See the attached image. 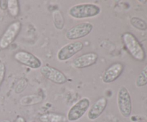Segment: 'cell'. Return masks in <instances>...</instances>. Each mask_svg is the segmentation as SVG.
I'll return each instance as SVG.
<instances>
[{"label":"cell","instance_id":"cell-1","mask_svg":"<svg viewBox=\"0 0 147 122\" xmlns=\"http://www.w3.org/2000/svg\"><path fill=\"white\" fill-rule=\"evenodd\" d=\"M101 12L99 5L92 3H83L72 6L68 9V14L76 20L92 18L98 15Z\"/></svg>","mask_w":147,"mask_h":122},{"label":"cell","instance_id":"cell-2","mask_svg":"<svg viewBox=\"0 0 147 122\" xmlns=\"http://www.w3.org/2000/svg\"><path fill=\"white\" fill-rule=\"evenodd\" d=\"M124 45L131 55L136 60L142 62L146 58V53L143 46L132 33L125 32L122 35Z\"/></svg>","mask_w":147,"mask_h":122},{"label":"cell","instance_id":"cell-3","mask_svg":"<svg viewBox=\"0 0 147 122\" xmlns=\"http://www.w3.org/2000/svg\"><path fill=\"white\" fill-rule=\"evenodd\" d=\"M90 106V100L88 98L83 97L75 103L69 109L66 118L67 121L75 122L81 119L87 113Z\"/></svg>","mask_w":147,"mask_h":122},{"label":"cell","instance_id":"cell-4","mask_svg":"<svg viewBox=\"0 0 147 122\" xmlns=\"http://www.w3.org/2000/svg\"><path fill=\"white\" fill-rule=\"evenodd\" d=\"M117 105L121 115L129 118L132 112L131 97L128 89L124 86L119 88L117 93Z\"/></svg>","mask_w":147,"mask_h":122},{"label":"cell","instance_id":"cell-5","mask_svg":"<svg viewBox=\"0 0 147 122\" xmlns=\"http://www.w3.org/2000/svg\"><path fill=\"white\" fill-rule=\"evenodd\" d=\"M22 24L20 21H16L7 27L0 38V48L2 50L8 48L15 40L21 30Z\"/></svg>","mask_w":147,"mask_h":122},{"label":"cell","instance_id":"cell-6","mask_svg":"<svg viewBox=\"0 0 147 122\" xmlns=\"http://www.w3.org/2000/svg\"><path fill=\"white\" fill-rule=\"evenodd\" d=\"M84 44L80 41H75L67 43L57 51V59L60 62H65L70 60L75 55L81 51Z\"/></svg>","mask_w":147,"mask_h":122},{"label":"cell","instance_id":"cell-7","mask_svg":"<svg viewBox=\"0 0 147 122\" xmlns=\"http://www.w3.org/2000/svg\"><path fill=\"white\" fill-rule=\"evenodd\" d=\"M93 29V24L92 23L86 22L80 24L70 27L65 33V37L68 40H77L83 38L88 35Z\"/></svg>","mask_w":147,"mask_h":122},{"label":"cell","instance_id":"cell-8","mask_svg":"<svg viewBox=\"0 0 147 122\" xmlns=\"http://www.w3.org/2000/svg\"><path fill=\"white\" fill-rule=\"evenodd\" d=\"M14 58L20 64L31 69H38L42 67V61L37 56L29 52L20 50L14 55Z\"/></svg>","mask_w":147,"mask_h":122},{"label":"cell","instance_id":"cell-9","mask_svg":"<svg viewBox=\"0 0 147 122\" xmlns=\"http://www.w3.org/2000/svg\"><path fill=\"white\" fill-rule=\"evenodd\" d=\"M40 73L46 79L57 85L65 84L67 81V78L65 75L53 66H42L40 67Z\"/></svg>","mask_w":147,"mask_h":122},{"label":"cell","instance_id":"cell-10","mask_svg":"<svg viewBox=\"0 0 147 122\" xmlns=\"http://www.w3.org/2000/svg\"><path fill=\"white\" fill-rule=\"evenodd\" d=\"M124 70V65L121 63H116L109 66L102 75V81L104 83H111L117 80Z\"/></svg>","mask_w":147,"mask_h":122},{"label":"cell","instance_id":"cell-11","mask_svg":"<svg viewBox=\"0 0 147 122\" xmlns=\"http://www.w3.org/2000/svg\"><path fill=\"white\" fill-rule=\"evenodd\" d=\"M98 54L96 53H88L76 57L72 63L73 67L77 69H83L90 67L96 64L98 60Z\"/></svg>","mask_w":147,"mask_h":122},{"label":"cell","instance_id":"cell-12","mask_svg":"<svg viewBox=\"0 0 147 122\" xmlns=\"http://www.w3.org/2000/svg\"><path fill=\"white\" fill-rule=\"evenodd\" d=\"M108 105V100L105 97L98 99L90 108L87 113V117L89 120L95 121L98 119L106 109Z\"/></svg>","mask_w":147,"mask_h":122},{"label":"cell","instance_id":"cell-13","mask_svg":"<svg viewBox=\"0 0 147 122\" xmlns=\"http://www.w3.org/2000/svg\"><path fill=\"white\" fill-rule=\"evenodd\" d=\"M41 122H67V118L64 115L57 113H44L39 118Z\"/></svg>","mask_w":147,"mask_h":122},{"label":"cell","instance_id":"cell-14","mask_svg":"<svg viewBox=\"0 0 147 122\" xmlns=\"http://www.w3.org/2000/svg\"><path fill=\"white\" fill-rule=\"evenodd\" d=\"M53 24L57 30H63L64 27V17L60 10H55L53 12Z\"/></svg>","mask_w":147,"mask_h":122},{"label":"cell","instance_id":"cell-15","mask_svg":"<svg viewBox=\"0 0 147 122\" xmlns=\"http://www.w3.org/2000/svg\"><path fill=\"white\" fill-rule=\"evenodd\" d=\"M43 98L37 95H30L29 96H24L20 100V103L22 106H30V105L36 104L40 103L42 100Z\"/></svg>","mask_w":147,"mask_h":122},{"label":"cell","instance_id":"cell-16","mask_svg":"<svg viewBox=\"0 0 147 122\" xmlns=\"http://www.w3.org/2000/svg\"><path fill=\"white\" fill-rule=\"evenodd\" d=\"M7 9L10 15L16 17L20 14V4L17 0H8L7 1Z\"/></svg>","mask_w":147,"mask_h":122},{"label":"cell","instance_id":"cell-17","mask_svg":"<svg viewBox=\"0 0 147 122\" xmlns=\"http://www.w3.org/2000/svg\"><path fill=\"white\" fill-rule=\"evenodd\" d=\"M135 84L138 88L144 87L147 85V64L139 73V75L136 78Z\"/></svg>","mask_w":147,"mask_h":122},{"label":"cell","instance_id":"cell-18","mask_svg":"<svg viewBox=\"0 0 147 122\" xmlns=\"http://www.w3.org/2000/svg\"><path fill=\"white\" fill-rule=\"evenodd\" d=\"M130 23L134 28L137 30H142V31L147 30V24L146 22L139 17H132L130 20Z\"/></svg>","mask_w":147,"mask_h":122},{"label":"cell","instance_id":"cell-19","mask_svg":"<svg viewBox=\"0 0 147 122\" xmlns=\"http://www.w3.org/2000/svg\"><path fill=\"white\" fill-rule=\"evenodd\" d=\"M27 86V81L24 78H23L22 80H20V81L17 83V86L15 87V93H20L21 92L24 91V89L26 88Z\"/></svg>","mask_w":147,"mask_h":122},{"label":"cell","instance_id":"cell-20","mask_svg":"<svg viewBox=\"0 0 147 122\" xmlns=\"http://www.w3.org/2000/svg\"><path fill=\"white\" fill-rule=\"evenodd\" d=\"M6 75V65L4 63H0V86L2 84Z\"/></svg>","mask_w":147,"mask_h":122},{"label":"cell","instance_id":"cell-21","mask_svg":"<svg viewBox=\"0 0 147 122\" xmlns=\"http://www.w3.org/2000/svg\"><path fill=\"white\" fill-rule=\"evenodd\" d=\"M0 9L1 10L7 9V1L0 0Z\"/></svg>","mask_w":147,"mask_h":122},{"label":"cell","instance_id":"cell-22","mask_svg":"<svg viewBox=\"0 0 147 122\" xmlns=\"http://www.w3.org/2000/svg\"><path fill=\"white\" fill-rule=\"evenodd\" d=\"M14 122H27V121H26L25 119H24V117H22V116H18L17 118H16Z\"/></svg>","mask_w":147,"mask_h":122},{"label":"cell","instance_id":"cell-23","mask_svg":"<svg viewBox=\"0 0 147 122\" xmlns=\"http://www.w3.org/2000/svg\"><path fill=\"white\" fill-rule=\"evenodd\" d=\"M0 122H11L9 120H8V119H5V120H3V121H1Z\"/></svg>","mask_w":147,"mask_h":122},{"label":"cell","instance_id":"cell-24","mask_svg":"<svg viewBox=\"0 0 147 122\" xmlns=\"http://www.w3.org/2000/svg\"><path fill=\"white\" fill-rule=\"evenodd\" d=\"M134 122H146V121H134Z\"/></svg>","mask_w":147,"mask_h":122},{"label":"cell","instance_id":"cell-25","mask_svg":"<svg viewBox=\"0 0 147 122\" xmlns=\"http://www.w3.org/2000/svg\"><path fill=\"white\" fill-rule=\"evenodd\" d=\"M30 122H35V121H30Z\"/></svg>","mask_w":147,"mask_h":122}]
</instances>
